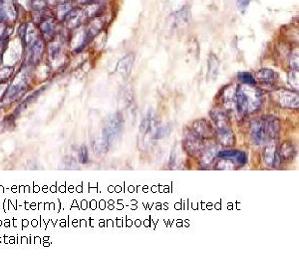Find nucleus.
<instances>
[{
	"label": "nucleus",
	"instance_id": "dca6fc26",
	"mask_svg": "<svg viewBox=\"0 0 299 258\" xmlns=\"http://www.w3.org/2000/svg\"><path fill=\"white\" fill-rule=\"evenodd\" d=\"M237 77L242 83H244L248 86H255V84H256L255 78L253 77L249 72H240L237 74Z\"/></svg>",
	"mask_w": 299,
	"mask_h": 258
},
{
	"label": "nucleus",
	"instance_id": "4468645a",
	"mask_svg": "<svg viewBox=\"0 0 299 258\" xmlns=\"http://www.w3.org/2000/svg\"><path fill=\"white\" fill-rule=\"evenodd\" d=\"M220 61L215 54H211L208 58V77L212 80H216L219 73Z\"/></svg>",
	"mask_w": 299,
	"mask_h": 258
},
{
	"label": "nucleus",
	"instance_id": "412c9836",
	"mask_svg": "<svg viewBox=\"0 0 299 258\" xmlns=\"http://www.w3.org/2000/svg\"><path fill=\"white\" fill-rule=\"evenodd\" d=\"M88 158H89V155H88L87 148L83 147L82 151H81V160H82V163H87Z\"/></svg>",
	"mask_w": 299,
	"mask_h": 258
},
{
	"label": "nucleus",
	"instance_id": "2eb2a0df",
	"mask_svg": "<svg viewBox=\"0 0 299 258\" xmlns=\"http://www.w3.org/2000/svg\"><path fill=\"white\" fill-rule=\"evenodd\" d=\"M189 16H190V10L186 6L182 7L180 10H177V11H175L173 13V18L174 19V22L176 24H180V25L185 24L188 21Z\"/></svg>",
	"mask_w": 299,
	"mask_h": 258
},
{
	"label": "nucleus",
	"instance_id": "a211bd4d",
	"mask_svg": "<svg viewBox=\"0 0 299 258\" xmlns=\"http://www.w3.org/2000/svg\"><path fill=\"white\" fill-rule=\"evenodd\" d=\"M152 118L151 117H147L146 119L143 120L142 122V125H141V128H140V135L142 137H145L146 134L149 132L151 130V126H152Z\"/></svg>",
	"mask_w": 299,
	"mask_h": 258
},
{
	"label": "nucleus",
	"instance_id": "0eeeda50",
	"mask_svg": "<svg viewBox=\"0 0 299 258\" xmlns=\"http://www.w3.org/2000/svg\"><path fill=\"white\" fill-rule=\"evenodd\" d=\"M263 158L267 166L273 168H278L281 164V158L278 151L276 150L274 145L266 144L263 150Z\"/></svg>",
	"mask_w": 299,
	"mask_h": 258
},
{
	"label": "nucleus",
	"instance_id": "1a4fd4ad",
	"mask_svg": "<svg viewBox=\"0 0 299 258\" xmlns=\"http://www.w3.org/2000/svg\"><path fill=\"white\" fill-rule=\"evenodd\" d=\"M121 129V116L116 115L111 119L108 126L105 129V138L108 143L113 141L115 137L119 134Z\"/></svg>",
	"mask_w": 299,
	"mask_h": 258
},
{
	"label": "nucleus",
	"instance_id": "f257e3e1",
	"mask_svg": "<svg viewBox=\"0 0 299 258\" xmlns=\"http://www.w3.org/2000/svg\"><path fill=\"white\" fill-rule=\"evenodd\" d=\"M279 122L272 117L255 120L250 126V138L254 145H266L278 137Z\"/></svg>",
	"mask_w": 299,
	"mask_h": 258
},
{
	"label": "nucleus",
	"instance_id": "5701e85b",
	"mask_svg": "<svg viewBox=\"0 0 299 258\" xmlns=\"http://www.w3.org/2000/svg\"><path fill=\"white\" fill-rule=\"evenodd\" d=\"M164 1H166V0H164Z\"/></svg>",
	"mask_w": 299,
	"mask_h": 258
},
{
	"label": "nucleus",
	"instance_id": "20e7f679",
	"mask_svg": "<svg viewBox=\"0 0 299 258\" xmlns=\"http://www.w3.org/2000/svg\"><path fill=\"white\" fill-rule=\"evenodd\" d=\"M202 140L203 139H201L192 130L189 134L186 135L183 146L189 155L196 156V157L200 156L204 148L206 147Z\"/></svg>",
	"mask_w": 299,
	"mask_h": 258
},
{
	"label": "nucleus",
	"instance_id": "4be33fe9",
	"mask_svg": "<svg viewBox=\"0 0 299 258\" xmlns=\"http://www.w3.org/2000/svg\"><path fill=\"white\" fill-rule=\"evenodd\" d=\"M95 1H98V0H75L77 5H79V6H83V5H86V4L95 2Z\"/></svg>",
	"mask_w": 299,
	"mask_h": 258
},
{
	"label": "nucleus",
	"instance_id": "9d476101",
	"mask_svg": "<svg viewBox=\"0 0 299 258\" xmlns=\"http://www.w3.org/2000/svg\"><path fill=\"white\" fill-rule=\"evenodd\" d=\"M278 153L281 160L291 162L296 155V149L291 142H283L280 145Z\"/></svg>",
	"mask_w": 299,
	"mask_h": 258
},
{
	"label": "nucleus",
	"instance_id": "ddd939ff",
	"mask_svg": "<svg viewBox=\"0 0 299 258\" xmlns=\"http://www.w3.org/2000/svg\"><path fill=\"white\" fill-rule=\"evenodd\" d=\"M255 79L261 81V82H264V83H273L276 78H277V74L274 72V70L272 69H260L258 70L256 73H255Z\"/></svg>",
	"mask_w": 299,
	"mask_h": 258
},
{
	"label": "nucleus",
	"instance_id": "f03ea898",
	"mask_svg": "<svg viewBox=\"0 0 299 258\" xmlns=\"http://www.w3.org/2000/svg\"><path fill=\"white\" fill-rule=\"evenodd\" d=\"M211 117L216 125L220 142L224 146H233L235 144V136L231 130L228 116L224 111L213 110Z\"/></svg>",
	"mask_w": 299,
	"mask_h": 258
},
{
	"label": "nucleus",
	"instance_id": "7ed1b4c3",
	"mask_svg": "<svg viewBox=\"0 0 299 258\" xmlns=\"http://www.w3.org/2000/svg\"><path fill=\"white\" fill-rule=\"evenodd\" d=\"M23 14L28 15L16 0H0V24L13 26Z\"/></svg>",
	"mask_w": 299,
	"mask_h": 258
},
{
	"label": "nucleus",
	"instance_id": "f8f14e48",
	"mask_svg": "<svg viewBox=\"0 0 299 258\" xmlns=\"http://www.w3.org/2000/svg\"><path fill=\"white\" fill-rule=\"evenodd\" d=\"M217 150H218L217 146H210V147L204 148L202 154L199 156L200 163L202 166H208L214 162V159L218 155Z\"/></svg>",
	"mask_w": 299,
	"mask_h": 258
},
{
	"label": "nucleus",
	"instance_id": "6ab92c4d",
	"mask_svg": "<svg viewBox=\"0 0 299 258\" xmlns=\"http://www.w3.org/2000/svg\"><path fill=\"white\" fill-rule=\"evenodd\" d=\"M252 0H236V6L238 10L244 14L249 8V4Z\"/></svg>",
	"mask_w": 299,
	"mask_h": 258
},
{
	"label": "nucleus",
	"instance_id": "39448f33",
	"mask_svg": "<svg viewBox=\"0 0 299 258\" xmlns=\"http://www.w3.org/2000/svg\"><path fill=\"white\" fill-rule=\"evenodd\" d=\"M274 101L279 106L288 109H298L297 93L289 90H278L274 93Z\"/></svg>",
	"mask_w": 299,
	"mask_h": 258
},
{
	"label": "nucleus",
	"instance_id": "aec40b11",
	"mask_svg": "<svg viewBox=\"0 0 299 258\" xmlns=\"http://www.w3.org/2000/svg\"><path fill=\"white\" fill-rule=\"evenodd\" d=\"M290 65L291 68L294 70H298V55H293L291 60H290Z\"/></svg>",
	"mask_w": 299,
	"mask_h": 258
},
{
	"label": "nucleus",
	"instance_id": "9b49d317",
	"mask_svg": "<svg viewBox=\"0 0 299 258\" xmlns=\"http://www.w3.org/2000/svg\"><path fill=\"white\" fill-rule=\"evenodd\" d=\"M134 60H135L134 54L126 55L124 58L121 59V61L118 64V67H117V71L122 77L127 78L130 75L132 67H133Z\"/></svg>",
	"mask_w": 299,
	"mask_h": 258
},
{
	"label": "nucleus",
	"instance_id": "6e6552de",
	"mask_svg": "<svg viewBox=\"0 0 299 258\" xmlns=\"http://www.w3.org/2000/svg\"><path fill=\"white\" fill-rule=\"evenodd\" d=\"M193 131L201 139H210L214 137V129L206 120H198L193 124Z\"/></svg>",
	"mask_w": 299,
	"mask_h": 258
},
{
	"label": "nucleus",
	"instance_id": "f3484780",
	"mask_svg": "<svg viewBox=\"0 0 299 258\" xmlns=\"http://www.w3.org/2000/svg\"><path fill=\"white\" fill-rule=\"evenodd\" d=\"M288 82L293 88H295L296 90L298 89V70L292 69L288 73Z\"/></svg>",
	"mask_w": 299,
	"mask_h": 258
},
{
	"label": "nucleus",
	"instance_id": "423d86ee",
	"mask_svg": "<svg viewBox=\"0 0 299 258\" xmlns=\"http://www.w3.org/2000/svg\"><path fill=\"white\" fill-rule=\"evenodd\" d=\"M217 157L220 159H226L229 162H233L240 166H245L248 163V155L242 151H222L219 152Z\"/></svg>",
	"mask_w": 299,
	"mask_h": 258
}]
</instances>
